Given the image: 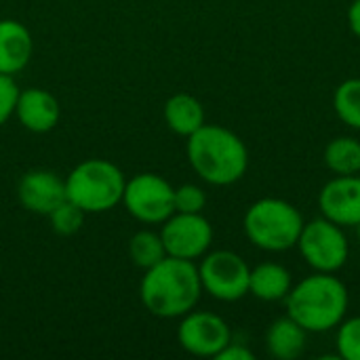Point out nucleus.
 Wrapping results in <instances>:
<instances>
[{
  "label": "nucleus",
  "instance_id": "obj_22",
  "mask_svg": "<svg viewBox=\"0 0 360 360\" xmlns=\"http://www.w3.org/2000/svg\"><path fill=\"white\" fill-rule=\"evenodd\" d=\"M84 215L86 213L80 207H76L72 200L65 198L55 211H51L49 221H51V228H53L55 234H59V236H72V234H76L82 228Z\"/></svg>",
  "mask_w": 360,
  "mask_h": 360
},
{
  "label": "nucleus",
  "instance_id": "obj_20",
  "mask_svg": "<svg viewBox=\"0 0 360 360\" xmlns=\"http://www.w3.org/2000/svg\"><path fill=\"white\" fill-rule=\"evenodd\" d=\"M333 110L346 127L360 131V78H346L338 84Z\"/></svg>",
  "mask_w": 360,
  "mask_h": 360
},
{
  "label": "nucleus",
  "instance_id": "obj_6",
  "mask_svg": "<svg viewBox=\"0 0 360 360\" xmlns=\"http://www.w3.org/2000/svg\"><path fill=\"white\" fill-rule=\"evenodd\" d=\"M297 249L304 262L312 268V272L338 274L350 257L346 228L333 224L323 215L304 224Z\"/></svg>",
  "mask_w": 360,
  "mask_h": 360
},
{
  "label": "nucleus",
  "instance_id": "obj_15",
  "mask_svg": "<svg viewBox=\"0 0 360 360\" xmlns=\"http://www.w3.org/2000/svg\"><path fill=\"white\" fill-rule=\"evenodd\" d=\"M291 287H293L291 272L278 262H264L251 268L249 295H253L259 302H266V304L285 302Z\"/></svg>",
  "mask_w": 360,
  "mask_h": 360
},
{
  "label": "nucleus",
  "instance_id": "obj_26",
  "mask_svg": "<svg viewBox=\"0 0 360 360\" xmlns=\"http://www.w3.org/2000/svg\"><path fill=\"white\" fill-rule=\"evenodd\" d=\"M348 25H350L352 34L360 38V0H354L348 8Z\"/></svg>",
  "mask_w": 360,
  "mask_h": 360
},
{
  "label": "nucleus",
  "instance_id": "obj_23",
  "mask_svg": "<svg viewBox=\"0 0 360 360\" xmlns=\"http://www.w3.org/2000/svg\"><path fill=\"white\" fill-rule=\"evenodd\" d=\"M175 213H202L207 207V194L196 184H184L175 188Z\"/></svg>",
  "mask_w": 360,
  "mask_h": 360
},
{
  "label": "nucleus",
  "instance_id": "obj_19",
  "mask_svg": "<svg viewBox=\"0 0 360 360\" xmlns=\"http://www.w3.org/2000/svg\"><path fill=\"white\" fill-rule=\"evenodd\" d=\"M129 257L133 266L141 270H148L158 262H162L167 257V249L160 238V232H152V230L135 232L129 240Z\"/></svg>",
  "mask_w": 360,
  "mask_h": 360
},
{
  "label": "nucleus",
  "instance_id": "obj_18",
  "mask_svg": "<svg viewBox=\"0 0 360 360\" xmlns=\"http://www.w3.org/2000/svg\"><path fill=\"white\" fill-rule=\"evenodd\" d=\"M323 160L333 175H359L360 139L352 135H340L331 139L325 148Z\"/></svg>",
  "mask_w": 360,
  "mask_h": 360
},
{
  "label": "nucleus",
  "instance_id": "obj_10",
  "mask_svg": "<svg viewBox=\"0 0 360 360\" xmlns=\"http://www.w3.org/2000/svg\"><path fill=\"white\" fill-rule=\"evenodd\" d=\"M160 226L167 255L196 262L211 251L213 226L202 213H173Z\"/></svg>",
  "mask_w": 360,
  "mask_h": 360
},
{
  "label": "nucleus",
  "instance_id": "obj_8",
  "mask_svg": "<svg viewBox=\"0 0 360 360\" xmlns=\"http://www.w3.org/2000/svg\"><path fill=\"white\" fill-rule=\"evenodd\" d=\"M175 188L158 173H139L127 179L122 205L127 213L148 226L167 221L175 213Z\"/></svg>",
  "mask_w": 360,
  "mask_h": 360
},
{
  "label": "nucleus",
  "instance_id": "obj_21",
  "mask_svg": "<svg viewBox=\"0 0 360 360\" xmlns=\"http://www.w3.org/2000/svg\"><path fill=\"white\" fill-rule=\"evenodd\" d=\"M335 352L342 360H360V316H346L335 327Z\"/></svg>",
  "mask_w": 360,
  "mask_h": 360
},
{
  "label": "nucleus",
  "instance_id": "obj_2",
  "mask_svg": "<svg viewBox=\"0 0 360 360\" xmlns=\"http://www.w3.org/2000/svg\"><path fill=\"white\" fill-rule=\"evenodd\" d=\"M186 154L192 171L209 186H232L247 175L249 150L245 141L221 124H202L188 137Z\"/></svg>",
  "mask_w": 360,
  "mask_h": 360
},
{
  "label": "nucleus",
  "instance_id": "obj_12",
  "mask_svg": "<svg viewBox=\"0 0 360 360\" xmlns=\"http://www.w3.org/2000/svg\"><path fill=\"white\" fill-rule=\"evenodd\" d=\"M17 198L25 211L49 217L65 200V179L46 169L27 171L17 184Z\"/></svg>",
  "mask_w": 360,
  "mask_h": 360
},
{
  "label": "nucleus",
  "instance_id": "obj_1",
  "mask_svg": "<svg viewBox=\"0 0 360 360\" xmlns=\"http://www.w3.org/2000/svg\"><path fill=\"white\" fill-rule=\"evenodd\" d=\"M200 295L202 285L196 262L167 255L143 270L139 297L143 308L156 319H181L198 306Z\"/></svg>",
  "mask_w": 360,
  "mask_h": 360
},
{
  "label": "nucleus",
  "instance_id": "obj_4",
  "mask_svg": "<svg viewBox=\"0 0 360 360\" xmlns=\"http://www.w3.org/2000/svg\"><path fill=\"white\" fill-rule=\"evenodd\" d=\"M304 224V215L295 205L274 196L255 200L243 217L245 236L266 253H285L297 247Z\"/></svg>",
  "mask_w": 360,
  "mask_h": 360
},
{
  "label": "nucleus",
  "instance_id": "obj_13",
  "mask_svg": "<svg viewBox=\"0 0 360 360\" xmlns=\"http://www.w3.org/2000/svg\"><path fill=\"white\" fill-rule=\"evenodd\" d=\"M15 116L21 122V127L30 133H49L57 127L61 108L55 95H51L44 89L30 86L19 91Z\"/></svg>",
  "mask_w": 360,
  "mask_h": 360
},
{
  "label": "nucleus",
  "instance_id": "obj_25",
  "mask_svg": "<svg viewBox=\"0 0 360 360\" xmlns=\"http://www.w3.org/2000/svg\"><path fill=\"white\" fill-rule=\"evenodd\" d=\"M215 360H255V352L247 346V344H240V342H230L217 356Z\"/></svg>",
  "mask_w": 360,
  "mask_h": 360
},
{
  "label": "nucleus",
  "instance_id": "obj_16",
  "mask_svg": "<svg viewBox=\"0 0 360 360\" xmlns=\"http://www.w3.org/2000/svg\"><path fill=\"white\" fill-rule=\"evenodd\" d=\"M308 344V331L289 314L276 319L266 331V350L276 360L300 359Z\"/></svg>",
  "mask_w": 360,
  "mask_h": 360
},
{
  "label": "nucleus",
  "instance_id": "obj_24",
  "mask_svg": "<svg viewBox=\"0 0 360 360\" xmlns=\"http://www.w3.org/2000/svg\"><path fill=\"white\" fill-rule=\"evenodd\" d=\"M19 86L15 82V76L0 74V127L6 124V120L15 114L17 97H19Z\"/></svg>",
  "mask_w": 360,
  "mask_h": 360
},
{
  "label": "nucleus",
  "instance_id": "obj_3",
  "mask_svg": "<svg viewBox=\"0 0 360 360\" xmlns=\"http://www.w3.org/2000/svg\"><path fill=\"white\" fill-rule=\"evenodd\" d=\"M285 308L308 333H327L348 316L350 293L340 276L312 272L291 287Z\"/></svg>",
  "mask_w": 360,
  "mask_h": 360
},
{
  "label": "nucleus",
  "instance_id": "obj_27",
  "mask_svg": "<svg viewBox=\"0 0 360 360\" xmlns=\"http://www.w3.org/2000/svg\"><path fill=\"white\" fill-rule=\"evenodd\" d=\"M354 230H356V238H359V240H360V221H359V224H356V226H354Z\"/></svg>",
  "mask_w": 360,
  "mask_h": 360
},
{
  "label": "nucleus",
  "instance_id": "obj_5",
  "mask_svg": "<svg viewBox=\"0 0 360 360\" xmlns=\"http://www.w3.org/2000/svg\"><path fill=\"white\" fill-rule=\"evenodd\" d=\"M124 173L105 158H89L65 177V198L84 213H103L122 202Z\"/></svg>",
  "mask_w": 360,
  "mask_h": 360
},
{
  "label": "nucleus",
  "instance_id": "obj_17",
  "mask_svg": "<svg viewBox=\"0 0 360 360\" xmlns=\"http://www.w3.org/2000/svg\"><path fill=\"white\" fill-rule=\"evenodd\" d=\"M167 127L181 137H190L196 133L207 120H205V108L202 103L190 95V93H175L167 99L165 110H162Z\"/></svg>",
  "mask_w": 360,
  "mask_h": 360
},
{
  "label": "nucleus",
  "instance_id": "obj_7",
  "mask_svg": "<svg viewBox=\"0 0 360 360\" xmlns=\"http://www.w3.org/2000/svg\"><path fill=\"white\" fill-rule=\"evenodd\" d=\"M198 276L202 291L217 302H238L249 295L251 266L234 251L219 249L209 251L200 257Z\"/></svg>",
  "mask_w": 360,
  "mask_h": 360
},
{
  "label": "nucleus",
  "instance_id": "obj_9",
  "mask_svg": "<svg viewBox=\"0 0 360 360\" xmlns=\"http://www.w3.org/2000/svg\"><path fill=\"white\" fill-rule=\"evenodd\" d=\"M232 342V329L215 312L190 310L177 327V344L192 356L215 359Z\"/></svg>",
  "mask_w": 360,
  "mask_h": 360
},
{
  "label": "nucleus",
  "instance_id": "obj_11",
  "mask_svg": "<svg viewBox=\"0 0 360 360\" xmlns=\"http://www.w3.org/2000/svg\"><path fill=\"white\" fill-rule=\"evenodd\" d=\"M321 215L342 228H354L360 221V173L335 175L319 192Z\"/></svg>",
  "mask_w": 360,
  "mask_h": 360
},
{
  "label": "nucleus",
  "instance_id": "obj_14",
  "mask_svg": "<svg viewBox=\"0 0 360 360\" xmlns=\"http://www.w3.org/2000/svg\"><path fill=\"white\" fill-rule=\"evenodd\" d=\"M34 38L17 19H0V74L15 76L30 63Z\"/></svg>",
  "mask_w": 360,
  "mask_h": 360
}]
</instances>
